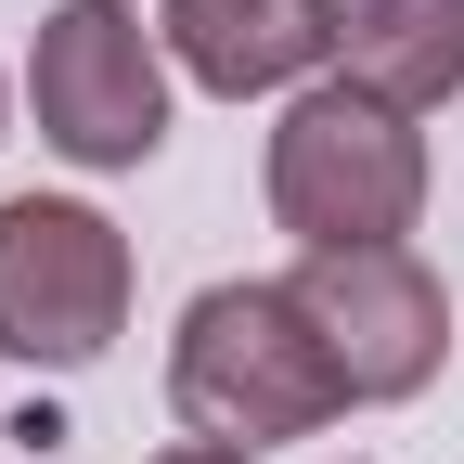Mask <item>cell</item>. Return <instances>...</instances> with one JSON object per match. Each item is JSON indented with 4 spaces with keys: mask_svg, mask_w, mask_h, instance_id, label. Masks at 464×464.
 Wrapping results in <instances>:
<instances>
[{
    "mask_svg": "<svg viewBox=\"0 0 464 464\" xmlns=\"http://www.w3.org/2000/svg\"><path fill=\"white\" fill-rule=\"evenodd\" d=\"M297 297L335 348L348 400H413L451 362V297L413 246H323V258H297Z\"/></svg>",
    "mask_w": 464,
    "mask_h": 464,
    "instance_id": "obj_5",
    "label": "cell"
},
{
    "mask_svg": "<svg viewBox=\"0 0 464 464\" xmlns=\"http://www.w3.org/2000/svg\"><path fill=\"white\" fill-rule=\"evenodd\" d=\"M116 323H130V232L65 194H14L0 207V348L39 374H78L116 348Z\"/></svg>",
    "mask_w": 464,
    "mask_h": 464,
    "instance_id": "obj_3",
    "label": "cell"
},
{
    "mask_svg": "<svg viewBox=\"0 0 464 464\" xmlns=\"http://www.w3.org/2000/svg\"><path fill=\"white\" fill-rule=\"evenodd\" d=\"M155 464H258V451H232V439H181V451H155Z\"/></svg>",
    "mask_w": 464,
    "mask_h": 464,
    "instance_id": "obj_8",
    "label": "cell"
},
{
    "mask_svg": "<svg viewBox=\"0 0 464 464\" xmlns=\"http://www.w3.org/2000/svg\"><path fill=\"white\" fill-rule=\"evenodd\" d=\"M26 103H39V142L78 168H142L168 142V65L130 0H52L26 52Z\"/></svg>",
    "mask_w": 464,
    "mask_h": 464,
    "instance_id": "obj_4",
    "label": "cell"
},
{
    "mask_svg": "<svg viewBox=\"0 0 464 464\" xmlns=\"http://www.w3.org/2000/svg\"><path fill=\"white\" fill-rule=\"evenodd\" d=\"M168 400H181L194 439L232 451H271V439H310L348 413V374L310 323L297 284H207L181 310V348H168Z\"/></svg>",
    "mask_w": 464,
    "mask_h": 464,
    "instance_id": "obj_1",
    "label": "cell"
},
{
    "mask_svg": "<svg viewBox=\"0 0 464 464\" xmlns=\"http://www.w3.org/2000/svg\"><path fill=\"white\" fill-rule=\"evenodd\" d=\"M426 207V142H413V116L374 103V91H297L284 103V130H271V219L297 232V258L323 246H400Z\"/></svg>",
    "mask_w": 464,
    "mask_h": 464,
    "instance_id": "obj_2",
    "label": "cell"
},
{
    "mask_svg": "<svg viewBox=\"0 0 464 464\" xmlns=\"http://www.w3.org/2000/svg\"><path fill=\"white\" fill-rule=\"evenodd\" d=\"M168 52L219 103H246V91H284L297 65L335 52V0H168Z\"/></svg>",
    "mask_w": 464,
    "mask_h": 464,
    "instance_id": "obj_6",
    "label": "cell"
},
{
    "mask_svg": "<svg viewBox=\"0 0 464 464\" xmlns=\"http://www.w3.org/2000/svg\"><path fill=\"white\" fill-rule=\"evenodd\" d=\"M335 65L400 116L464 91V0H335Z\"/></svg>",
    "mask_w": 464,
    "mask_h": 464,
    "instance_id": "obj_7",
    "label": "cell"
}]
</instances>
